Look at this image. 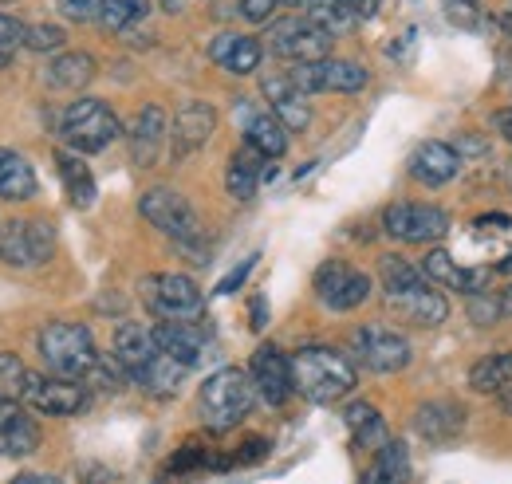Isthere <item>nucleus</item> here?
<instances>
[{"mask_svg":"<svg viewBox=\"0 0 512 484\" xmlns=\"http://www.w3.org/2000/svg\"><path fill=\"white\" fill-rule=\"evenodd\" d=\"M449 4H457V0H449ZM461 4H473V0H461Z\"/></svg>","mask_w":512,"mask_h":484,"instance_id":"55","label":"nucleus"},{"mask_svg":"<svg viewBox=\"0 0 512 484\" xmlns=\"http://www.w3.org/2000/svg\"><path fill=\"white\" fill-rule=\"evenodd\" d=\"M99 8L103 0H60V12L75 24H87V20H99Z\"/></svg>","mask_w":512,"mask_h":484,"instance_id":"42","label":"nucleus"},{"mask_svg":"<svg viewBox=\"0 0 512 484\" xmlns=\"http://www.w3.org/2000/svg\"><path fill=\"white\" fill-rule=\"evenodd\" d=\"M469 315H473V323H481V327H489V323L505 319L501 292H497V296H493V292H477V296H469Z\"/></svg>","mask_w":512,"mask_h":484,"instance_id":"37","label":"nucleus"},{"mask_svg":"<svg viewBox=\"0 0 512 484\" xmlns=\"http://www.w3.org/2000/svg\"><path fill=\"white\" fill-rule=\"evenodd\" d=\"M119 4H127V8H134L138 16H146V0H119Z\"/></svg>","mask_w":512,"mask_h":484,"instance_id":"51","label":"nucleus"},{"mask_svg":"<svg viewBox=\"0 0 512 484\" xmlns=\"http://www.w3.org/2000/svg\"><path fill=\"white\" fill-rule=\"evenodd\" d=\"M95 79V60L87 52H64L48 63V83L56 91H83Z\"/></svg>","mask_w":512,"mask_h":484,"instance_id":"30","label":"nucleus"},{"mask_svg":"<svg viewBox=\"0 0 512 484\" xmlns=\"http://www.w3.org/2000/svg\"><path fill=\"white\" fill-rule=\"evenodd\" d=\"M256 402V386H253V374L241 370V366H221L217 374H209L201 382V394H197V414L201 422L217 433L233 429L249 418Z\"/></svg>","mask_w":512,"mask_h":484,"instance_id":"2","label":"nucleus"},{"mask_svg":"<svg viewBox=\"0 0 512 484\" xmlns=\"http://www.w3.org/2000/svg\"><path fill=\"white\" fill-rule=\"evenodd\" d=\"M56 170H60V182L67 189V201L75 209H91L95 205V178H91L87 162L64 150V154H56Z\"/></svg>","mask_w":512,"mask_h":484,"instance_id":"29","label":"nucleus"},{"mask_svg":"<svg viewBox=\"0 0 512 484\" xmlns=\"http://www.w3.org/2000/svg\"><path fill=\"white\" fill-rule=\"evenodd\" d=\"M457 166H461V158H457V150L449 142H422L410 154V178L418 185H430V189L453 182Z\"/></svg>","mask_w":512,"mask_h":484,"instance_id":"18","label":"nucleus"},{"mask_svg":"<svg viewBox=\"0 0 512 484\" xmlns=\"http://www.w3.org/2000/svg\"><path fill=\"white\" fill-rule=\"evenodd\" d=\"M209 56L213 63H221L225 71H233V75H253L256 67H260V40L253 36H241V32H221L213 44H209Z\"/></svg>","mask_w":512,"mask_h":484,"instance_id":"23","label":"nucleus"},{"mask_svg":"<svg viewBox=\"0 0 512 484\" xmlns=\"http://www.w3.org/2000/svg\"><path fill=\"white\" fill-rule=\"evenodd\" d=\"M127 138H130V158L138 162V166H154L158 158H162V146H166V138H170V119H166V111L162 107H142L134 122L127 126Z\"/></svg>","mask_w":512,"mask_h":484,"instance_id":"15","label":"nucleus"},{"mask_svg":"<svg viewBox=\"0 0 512 484\" xmlns=\"http://www.w3.org/2000/svg\"><path fill=\"white\" fill-rule=\"evenodd\" d=\"M501 406H505V410L512 414V382L505 386V390H501Z\"/></svg>","mask_w":512,"mask_h":484,"instance_id":"52","label":"nucleus"},{"mask_svg":"<svg viewBox=\"0 0 512 484\" xmlns=\"http://www.w3.org/2000/svg\"><path fill=\"white\" fill-rule=\"evenodd\" d=\"M56 252V229L44 217H16L0 229V260L12 268H32L52 260Z\"/></svg>","mask_w":512,"mask_h":484,"instance_id":"7","label":"nucleus"},{"mask_svg":"<svg viewBox=\"0 0 512 484\" xmlns=\"http://www.w3.org/2000/svg\"><path fill=\"white\" fill-rule=\"evenodd\" d=\"M351 433H355V445H359V449H371V453H379L386 441H390V429H386V422L379 414H375L371 422H363L359 429H351Z\"/></svg>","mask_w":512,"mask_h":484,"instance_id":"40","label":"nucleus"},{"mask_svg":"<svg viewBox=\"0 0 512 484\" xmlns=\"http://www.w3.org/2000/svg\"><path fill=\"white\" fill-rule=\"evenodd\" d=\"M386 303H390L398 315H406V319H414V323H426V327L442 323L449 315L446 296H442L430 280H422V284H414V288H406V292H398V296H386Z\"/></svg>","mask_w":512,"mask_h":484,"instance_id":"21","label":"nucleus"},{"mask_svg":"<svg viewBox=\"0 0 512 484\" xmlns=\"http://www.w3.org/2000/svg\"><path fill=\"white\" fill-rule=\"evenodd\" d=\"M24 36H28V28H24L20 20H12V16H4V12H0V67H8V63H12L16 48L24 44Z\"/></svg>","mask_w":512,"mask_h":484,"instance_id":"38","label":"nucleus"},{"mask_svg":"<svg viewBox=\"0 0 512 484\" xmlns=\"http://www.w3.org/2000/svg\"><path fill=\"white\" fill-rule=\"evenodd\" d=\"M138 213H142L158 233H166L170 241L178 244L182 256H190V260H209V256L201 252V248H205L201 221H197L193 205L182 197V193H174V189H166V185L146 189L142 201H138Z\"/></svg>","mask_w":512,"mask_h":484,"instance_id":"3","label":"nucleus"},{"mask_svg":"<svg viewBox=\"0 0 512 484\" xmlns=\"http://www.w3.org/2000/svg\"><path fill=\"white\" fill-rule=\"evenodd\" d=\"M253 264H256V256H249V260H245V264H241L237 272H229V276H225V280L217 284V292H221V296H229V292H237V288H241V280H245V276L253 272Z\"/></svg>","mask_w":512,"mask_h":484,"instance_id":"44","label":"nucleus"},{"mask_svg":"<svg viewBox=\"0 0 512 484\" xmlns=\"http://www.w3.org/2000/svg\"><path fill=\"white\" fill-rule=\"evenodd\" d=\"M383 229L394 241L438 244L449 233V213L426 201H398L383 213Z\"/></svg>","mask_w":512,"mask_h":484,"instance_id":"9","label":"nucleus"},{"mask_svg":"<svg viewBox=\"0 0 512 484\" xmlns=\"http://www.w3.org/2000/svg\"><path fill=\"white\" fill-rule=\"evenodd\" d=\"M24 48H32V52H56V48H64V32L52 28V24H32L28 36H24Z\"/></svg>","mask_w":512,"mask_h":484,"instance_id":"41","label":"nucleus"},{"mask_svg":"<svg viewBox=\"0 0 512 484\" xmlns=\"http://www.w3.org/2000/svg\"><path fill=\"white\" fill-rule=\"evenodd\" d=\"M501 272H512V256H505V260H501Z\"/></svg>","mask_w":512,"mask_h":484,"instance_id":"54","label":"nucleus"},{"mask_svg":"<svg viewBox=\"0 0 512 484\" xmlns=\"http://www.w3.org/2000/svg\"><path fill=\"white\" fill-rule=\"evenodd\" d=\"M308 20L327 36H347L363 16L351 0H308Z\"/></svg>","mask_w":512,"mask_h":484,"instance_id":"28","label":"nucleus"},{"mask_svg":"<svg viewBox=\"0 0 512 484\" xmlns=\"http://www.w3.org/2000/svg\"><path fill=\"white\" fill-rule=\"evenodd\" d=\"M205 465H217L201 445H186L182 453H174L170 457V465H166V473H174V477H186V473H193V469H205Z\"/></svg>","mask_w":512,"mask_h":484,"instance_id":"39","label":"nucleus"},{"mask_svg":"<svg viewBox=\"0 0 512 484\" xmlns=\"http://www.w3.org/2000/svg\"><path fill=\"white\" fill-rule=\"evenodd\" d=\"M276 4H280V0H241V16L253 20V24H264V20H272Z\"/></svg>","mask_w":512,"mask_h":484,"instance_id":"43","label":"nucleus"},{"mask_svg":"<svg viewBox=\"0 0 512 484\" xmlns=\"http://www.w3.org/2000/svg\"><path fill=\"white\" fill-rule=\"evenodd\" d=\"M154 339L170 359H178L182 366H197L205 355V331L197 323H186V319H162L154 327Z\"/></svg>","mask_w":512,"mask_h":484,"instance_id":"20","label":"nucleus"},{"mask_svg":"<svg viewBox=\"0 0 512 484\" xmlns=\"http://www.w3.org/2000/svg\"><path fill=\"white\" fill-rule=\"evenodd\" d=\"M406 481H410V453H406L402 441H386L383 449L375 453V461H371L363 484H406Z\"/></svg>","mask_w":512,"mask_h":484,"instance_id":"31","label":"nucleus"},{"mask_svg":"<svg viewBox=\"0 0 512 484\" xmlns=\"http://www.w3.org/2000/svg\"><path fill=\"white\" fill-rule=\"evenodd\" d=\"M36 414H48V418H71V414H83L91 406V394L79 378H64V374H28V386H24V398Z\"/></svg>","mask_w":512,"mask_h":484,"instance_id":"8","label":"nucleus"},{"mask_svg":"<svg viewBox=\"0 0 512 484\" xmlns=\"http://www.w3.org/2000/svg\"><path fill=\"white\" fill-rule=\"evenodd\" d=\"M8 484H64L60 477H52V473H24V477H16V481Z\"/></svg>","mask_w":512,"mask_h":484,"instance_id":"47","label":"nucleus"},{"mask_svg":"<svg viewBox=\"0 0 512 484\" xmlns=\"http://www.w3.org/2000/svg\"><path fill=\"white\" fill-rule=\"evenodd\" d=\"M142 300H146V307L154 315H162V319H186V323H197L201 319V307H205L201 288L193 284L190 276H182V272L146 276L142 280Z\"/></svg>","mask_w":512,"mask_h":484,"instance_id":"6","label":"nucleus"},{"mask_svg":"<svg viewBox=\"0 0 512 484\" xmlns=\"http://www.w3.org/2000/svg\"><path fill=\"white\" fill-rule=\"evenodd\" d=\"M292 382H296V390L308 402L331 406V402H339V398H347L355 390L359 374H355V366H351V359L343 351L316 343V347L296 351V359H292Z\"/></svg>","mask_w":512,"mask_h":484,"instance_id":"1","label":"nucleus"},{"mask_svg":"<svg viewBox=\"0 0 512 484\" xmlns=\"http://www.w3.org/2000/svg\"><path fill=\"white\" fill-rule=\"evenodd\" d=\"M217 130V111L209 103H186L178 107V115L170 119V150L174 158H190L193 150H201Z\"/></svg>","mask_w":512,"mask_h":484,"instance_id":"14","label":"nucleus"},{"mask_svg":"<svg viewBox=\"0 0 512 484\" xmlns=\"http://www.w3.org/2000/svg\"><path fill=\"white\" fill-rule=\"evenodd\" d=\"M36 189H40V182H36V170L28 166V158L0 146V197L4 201H32Z\"/></svg>","mask_w":512,"mask_h":484,"instance_id":"26","label":"nucleus"},{"mask_svg":"<svg viewBox=\"0 0 512 484\" xmlns=\"http://www.w3.org/2000/svg\"><path fill=\"white\" fill-rule=\"evenodd\" d=\"M316 296L331 311H355L359 303L371 296V276L351 268L347 260H327L316 272Z\"/></svg>","mask_w":512,"mask_h":484,"instance_id":"11","label":"nucleus"},{"mask_svg":"<svg viewBox=\"0 0 512 484\" xmlns=\"http://www.w3.org/2000/svg\"><path fill=\"white\" fill-rule=\"evenodd\" d=\"M237 115L245 119V142L260 150L268 162H276V158H284V150H288V126L276 119V115H264V111H253L249 103L245 107H237Z\"/></svg>","mask_w":512,"mask_h":484,"instance_id":"22","label":"nucleus"},{"mask_svg":"<svg viewBox=\"0 0 512 484\" xmlns=\"http://www.w3.org/2000/svg\"><path fill=\"white\" fill-rule=\"evenodd\" d=\"M264 95H268V103H272V115L284 122L288 130H308V122H312L308 95H304L288 75H268V79H264Z\"/></svg>","mask_w":512,"mask_h":484,"instance_id":"19","label":"nucleus"},{"mask_svg":"<svg viewBox=\"0 0 512 484\" xmlns=\"http://www.w3.org/2000/svg\"><path fill=\"white\" fill-rule=\"evenodd\" d=\"M379 410L371 406V402H355V406H347V414H343V422L351 425V429H359L363 422H371Z\"/></svg>","mask_w":512,"mask_h":484,"instance_id":"45","label":"nucleus"},{"mask_svg":"<svg viewBox=\"0 0 512 484\" xmlns=\"http://www.w3.org/2000/svg\"><path fill=\"white\" fill-rule=\"evenodd\" d=\"M268 323V303H264V296H256L253 300V331H260Z\"/></svg>","mask_w":512,"mask_h":484,"instance_id":"48","label":"nucleus"},{"mask_svg":"<svg viewBox=\"0 0 512 484\" xmlns=\"http://www.w3.org/2000/svg\"><path fill=\"white\" fill-rule=\"evenodd\" d=\"M379 276H383L386 296H398V292H406V288H414V284H422V280H426V276H422L418 268H410L402 256H383Z\"/></svg>","mask_w":512,"mask_h":484,"instance_id":"35","label":"nucleus"},{"mask_svg":"<svg viewBox=\"0 0 512 484\" xmlns=\"http://www.w3.org/2000/svg\"><path fill=\"white\" fill-rule=\"evenodd\" d=\"M162 8L166 12H182V0H162Z\"/></svg>","mask_w":512,"mask_h":484,"instance_id":"53","label":"nucleus"},{"mask_svg":"<svg viewBox=\"0 0 512 484\" xmlns=\"http://www.w3.org/2000/svg\"><path fill=\"white\" fill-rule=\"evenodd\" d=\"M28 366L20 355H8L0 351V402H20L24 398V386H28Z\"/></svg>","mask_w":512,"mask_h":484,"instance_id":"34","label":"nucleus"},{"mask_svg":"<svg viewBox=\"0 0 512 484\" xmlns=\"http://www.w3.org/2000/svg\"><path fill=\"white\" fill-rule=\"evenodd\" d=\"M268 48H272L280 60L316 63V60H327L331 36L320 32L308 16H304V20H300V16H284V20H276L272 32H268Z\"/></svg>","mask_w":512,"mask_h":484,"instance_id":"10","label":"nucleus"},{"mask_svg":"<svg viewBox=\"0 0 512 484\" xmlns=\"http://www.w3.org/2000/svg\"><path fill=\"white\" fill-rule=\"evenodd\" d=\"M264 453H268V441H264V437H249V445H245V449H241V453H237L233 461H241V465H249V461H260Z\"/></svg>","mask_w":512,"mask_h":484,"instance_id":"46","label":"nucleus"},{"mask_svg":"<svg viewBox=\"0 0 512 484\" xmlns=\"http://www.w3.org/2000/svg\"><path fill=\"white\" fill-rule=\"evenodd\" d=\"M260 170H264V154L245 142V146L233 154L229 170H225V189H229L237 201H249L256 189H260Z\"/></svg>","mask_w":512,"mask_h":484,"instance_id":"27","label":"nucleus"},{"mask_svg":"<svg viewBox=\"0 0 512 484\" xmlns=\"http://www.w3.org/2000/svg\"><path fill=\"white\" fill-rule=\"evenodd\" d=\"M351 4H355V8H359V16H363V20H367V16H375V12H379V0H351Z\"/></svg>","mask_w":512,"mask_h":484,"instance_id":"49","label":"nucleus"},{"mask_svg":"<svg viewBox=\"0 0 512 484\" xmlns=\"http://www.w3.org/2000/svg\"><path fill=\"white\" fill-rule=\"evenodd\" d=\"M186 370H190V366H182L178 359H170L166 351H158V355L142 366V370H134V374H130V382H138V386H142L146 394H154V398H170V394H178V390H182Z\"/></svg>","mask_w":512,"mask_h":484,"instance_id":"25","label":"nucleus"},{"mask_svg":"<svg viewBox=\"0 0 512 484\" xmlns=\"http://www.w3.org/2000/svg\"><path fill=\"white\" fill-rule=\"evenodd\" d=\"M158 351H162V347H158V339H154L150 327H142V323H134V319H130V323H119V331H115V351H111V355L127 366L130 374L142 370Z\"/></svg>","mask_w":512,"mask_h":484,"instance_id":"24","label":"nucleus"},{"mask_svg":"<svg viewBox=\"0 0 512 484\" xmlns=\"http://www.w3.org/2000/svg\"><path fill=\"white\" fill-rule=\"evenodd\" d=\"M56 130L64 134V142L75 154H95V150H107L123 134V122L103 99H75L60 115Z\"/></svg>","mask_w":512,"mask_h":484,"instance_id":"5","label":"nucleus"},{"mask_svg":"<svg viewBox=\"0 0 512 484\" xmlns=\"http://www.w3.org/2000/svg\"><path fill=\"white\" fill-rule=\"evenodd\" d=\"M422 276H426L430 284H442V288L465 292V296L485 292V280H489L485 268H461V264H453V256H449L446 248L426 252V260H422Z\"/></svg>","mask_w":512,"mask_h":484,"instance_id":"17","label":"nucleus"},{"mask_svg":"<svg viewBox=\"0 0 512 484\" xmlns=\"http://www.w3.org/2000/svg\"><path fill=\"white\" fill-rule=\"evenodd\" d=\"M249 374H253L256 398L268 402V406H284L292 398V390H296V382H292V359L280 347H272V343H264L253 355Z\"/></svg>","mask_w":512,"mask_h":484,"instance_id":"13","label":"nucleus"},{"mask_svg":"<svg viewBox=\"0 0 512 484\" xmlns=\"http://www.w3.org/2000/svg\"><path fill=\"white\" fill-rule=\"evenodd\" d=\"M40 449V425L20 402H0V457H32Z\"/></svg>","mask_w":512,"mask_h":484,"instance_id":"16","label":"nucleus"},{"mask_svg":"<svg viewBox=\"0 0 512 484\" xmlns=\"http://www.w3.org/2000/svg\"><path fill=\"white\" fill-rule=\"evenodd\" d=\"M36 347H40V359L48 363V370L64 374V378H87L91 366L99 363V347L83 323H48L40 331Z\"/></svg>","mask_w":512,"mask_h":484,"instance_id":"4","label":"nucleus"},{"mask_svg":"<svg viewBox=\"0 0 512 484\" xmlns=\"http://www.w3.org/2000/svg\"><path fill=\"white\" fill-rule=\"evenodd\" d=\"M87 378H91L99 390H123V386H127V378H130V370L119 363L115 355H107V359L99 355V363L91 366V374H87Z\"/></svg>","mask_w":512,"mask_h":484,"instance_id":"36","label":"nucleus"},{"mask_svg":"<svg viewBox=\"0 0 512 484\" xmlns=\"http://www.w3.org/2000/svg\"><path fill=\"white\" fill-rule=\"evenodd\" d=\"M351 343H355V355L367 370L394 374V370H402L410 363V343L390 327H359L351 335Z\"/></svg>","mask_w":512,"mask_h":484,"instance_id":"12","label":"nucleus"},{"mask_svg":"<svg viewBox=\"0 0 512 484\" xmlns=\"http://www.w3.org/2000/svg\"><path fill=\"white\" fill-rule=\"evenodd\" d=\"M461 425H465V414L457 406H446V402H430V406H422L414 414V429L422 437H430V441H446Z\"/></svg>","mask_w":512,"mask_h":484,"instance_id":"32","label":"nucleus"},{"mask_svg":"<svg viewBox=\"0 0 512 484\" xmlns=\"http://www.w3.org/2000/svg\"><path fill=\"white\" fill-rule=\"evenodd\" d=\"M497 122H501V134H505V138H512V111H501V115H497Z\"/></svg>","mask_w":512,"mask_h":484,"instance_id":"50","label":"nucleus"},{"mask_svg":"<svg viewBox=\"0 0 512 484\" xmlns=\"http://www.w3.org/2000/svg\"><path fill=\"white\" fill-rule=\"evenodd\" d=\"M509 382H512V351L485 355L481 363H473V370H469V386L477 394H501Z\"/></svg>","mask_w":512,"mask_h":484,"instance_id":"33","label":"nucleus"}]
</instances>
